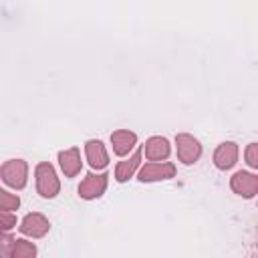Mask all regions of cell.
I'll use <instances>...</instances> for the list:
<instances>
[{
  "instance_id": "obj_7",
  "label": "cell",
  "mask_w": 258,
  "mask_h": 258,
  "mask_svg": "<svg viewBox=\"0 0 258 258\" xmlns=\"http://www.w3.org/2000/svg\"><path fill=\"white\" fill-rule=\"evenodd\" d=\"M18 230L24 234V236H30V238H42L48 234L50 230V222L46 220V216L38 214V212H32V214H26L18 226Z\"/></svg>"
},
{
  "instance_id": "obj_11",
  "label": "cell",
  "mask_w": 258,
  "mask_h": 258,
  "mask_svg": "<svg viewBox=\"0 0 258 258\" xmlns=\"http://www.w3.org/2000/svg\"><path fill=\"white\" fill-rule=\"evenodd\" d=\"M111 143H113V151L119 157H123V155H129V151L137 147V135L129 129H117L111 133Z\"/></svg>"
},
{
  "instance_id": "obj_12",
  "label": "cell",
  "mask_w": 258,
  "mask_h": 258,
  "mask_svg": "<svg viewBox=\"0 0 258 258\" xmlns=\"http://www.w3.org/2000/svg\"><path fill=\"white\" fill-rule=\"evenodd\" d=\"M58 165L67 177H75L83 167L79 147H69V149L58 151Z\"/></svg>"
},
{
  "instance_id": "obj_10",
  "label": "cell",
  "mask_w": 258,
  "mask_h": 258,
  "mask_svg": "<svg viewBox=\"0 0 258 258\" xmlns=\"http://www.w3.org/2000/svg\"><path fill=\"white\" fill-rule=\"evenodd\" d=\"M143 151H145V157H147L149 161H163V159L169 157L171 145H169V141H167L165 137L153 135V137H149V139L145 141Z\"/></svg>"
},
{
  "instance_id": "obj_5",
  "label": "cell",
  "mask_w": 258,
  "mask_h": 258,
  "mask_svg": "<svg viewBox=\"0 0 258 258\" xmlns=\"http://www.w3.org/2000/svg\"><path fill=\"white\" fill-rule=\"evenodd\" d=\"M107 183H109V175L105 171L103 173H89L79 185V196L83 200H97L105 194Z\"/></svg>"
},
{
  "instance_id": "obj_13",
  "label": "cell",
  "mask_w": 258,
  "mask_h": 258,
  "mask_svg": "<svg viewBox=\"0 0 258 258\" xmlns=\"http://www.w3.org/2000/svg\"><path fill=\"white\" fill-rule=\"evenodd\" d=\"M141 155H143V151H141V149H135L129 159L119 161L117 167H115V179L123 183V181H127L129 177H133V173L137 171V167H139V163H141Z\"/></svg>"
},
{
  "instance_id": "obj_15",
  "label": "cell",
  "mask_w": 258,
  "mask_h": 258,
  "mask_svg": "<svg viewBox=\"0 0 258 258\" xmlns=\"http://www.w3.org/2000/svg\"><path fill=\"white\" fill-rule=\"evenodd\" d=\"M20 206V198L6 189H0V212H12Z\"/></svg>"
},
{
  "instance_id": "obj_1",
  "label": "cell",
  "mask_w": 258,
  "mask_h": 258,
  "mask_svg": "<svg viewBox=\"0 0 258 258\" xmlns=\"http://www.w3.org/2000/svg\"><path fill=\"white\" fill-rule=\"evenodd\" d=\"M34 177H36V191L42 196V198H54L58 191H60V181L56 177V171L50 163L42 161L36 165L34 169Z\"/></svg>"
},
{
  "instance_id": "obj_8",
  "label": "cell",
  "mask_w": 258,
  "mask_h": 258,
  "mask_svg": "<svg viewBox=\"0 0 258 258\" xmlns=\"http://www.w3.org/2000/svg\"><path fill=\"white\" fill-rule=\"evenodd\" d=\"M85 155L93 169H105L109 165V153L99 139H91L85 143Z\"/></svg>"
},
{
  "instance_id": "obj_18",
  "label": "cell",
  "mask_w": 258,
  "mask_h": 258,
  "mask_svg": "<svg viewBox=\"0 0 258 258\" xmlns=\"http://www.w3.org/2000/svg\"><path fill=\"white\" fill-rule=\"evenodd\" d=\"M16 226V216L12 212H0V230L6 232V230H12Z\"/></svg>"
},
{
  "instance_id": "obj_16",
  "label": "cell",
  "mask_w": 258,
  "mask_h": 258,
  "mask_svg": "<svg viewBox=\"0 0 258 258\" xmlns=\"http://www.w3.org/2000/svg\"><path fill=\"white\" fill-rule=\"evenodd\" d=\"M12 242H14V238L0 230V258H12L10 256L12 254Z\"/></svg>"
},
{
  "instance_id": "obj_17",
  "label": "cell",
  "mask_w": 258,
  "mask_h": 258,
  "mask_svg": "<svg viewBox=\"0 0 258 258\" xmlns=\"http://www.w3.org/2000/svg\"><path fill=\"white\" fill-rule=\"evenodd\" d=\"M246 163L252 169H258V143H250L246 147Z\"/></svg>"
},
{
  "instance_id": "obj_14",
  "label": "cell",
  "mask_w": 258,
  "mask_h": 258,
  "mask_svg": "<svg viewBox=\"0 0 258 258\" xmlns=\"http://www.w3.org/2000/svg\"><path fill=\"white\" fill-rule=\"evenodd\" d=\"M12 258H36V246L28 240H22V238H14L12 242Z\"/></svg>"
},
{
  "instance_id": "obj_4",
  "label": "cell",
  "mask_w": 258,
  "mask_h": 258,
  "mask_svg": "<svg viewBox=\"0 0 258 258\" xmlns=\"http://www.w3.org/2000/svg\"><path fill=\"white\" fill-rule=\"evenodd\" d=\"M173 175H175V165L169 163V161H151V163H145L139 169V173H137L139 181H143V183L171 179Z\"/></svg>"
},
{
  "instance_id": "obj_6",
  "label": "cell",
  "mask_w": 258,
  "mask_h": 258,
  "mask_svg": "<svg viewBox=\"0 0 258 258\" xmlns=\"http://www.w3.org/2000/svg\"><path fill=\"white\" fill-rule=\"evenodd\" d=\"M230 187L240 198L250 200V198H254L258 194V175H254L250 171H236L230 177Z\"/></svg>"
},
{
  "instance_id": "obj_2",
  "label": "cell",
  "mask_w": 258,
  "mask_h": 258,
  "mask_svg": "<svg viewBox=\"0 0 258 258\" xmlns=\"http://www.w3.org/2000/svg\"><path fill=\"white\" fill-rule=\"evenodd\" d=\"M0 177L6 185L22 189L28 181V163L24 159H8L0 167Z\"/></svg>"
},
{
  "instance_id": "obj_3",
  "label": "cell",
  "mask_w": 258,
  "mask_h": 258,
  "mask_svg": "<svg viewBox=\"0 0 258 258\" xmlns=\"http://www.w3.org/2000/svg\"><path fill=\"white\" fill-rule=\"evenodd\" d=\"M175 145H177V159L183 165H191L202 157V145L189 133H177L175 135Z\"/></svg>"
},
{
  "instance_id": "obj_9",
  "label": "cell",
  "mask_w": 258,
  "mask_h": 258,
  "mask_svg": "<svg viewBox=\"0 0 258 258\" xmlns=\"http://www.w3.org/2000/svg\"><path fill=\"white\" fill-rule=\"evenodd\" d=\"M238 161V145L234 141H224L214 151V165L218 169H230Z\"/></svg>"
}]
</instances>
